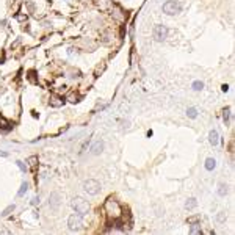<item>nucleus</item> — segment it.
I'll return each mask as SVG.
<instances>
[{
	"instance_id": "1",
	"label": "nucleus",
	"mask_w": 235,
	"mask_h": 235,
	"mask_svg": "<svg viewBox=\"0 0 235 235\" xmlns=\"http://www.w3.org/2000/svg\"><path fill=\"white\" fill-rule=\"evenodd\" d=\"M105 212H107L108 216L113 218V220H118V218L122 215L121 205L118 204V201H114V199H108V201L105 202Z\"/></svg>"
},
{
	"instance_id": "2",
	"label": "nucleus",
	"mask_w": 235,
	"mask_h": 235,
	"mask_svg": "<svg viewBox=\"0 0 235 235\" xmlns=\"http://www.w3.org/2000/svg\"><path fill=\"white\" fill-rule=\"evenodd\" d=\"M72 207H74V210L78 213V215H86L88 213V210H89V205H88V202L83 199V198H74L72 199Z\"/></svg>"
},
{
	"instance_id": "3",
	"label": "nucleus",
	"mask_w": 235,
	"mask_h": 235,
	"mask_svg": "<svg viewBox=\"0 0 235 235\" xmlns=\"http://www.w3.org/2000/svg\"><path fill=\"white\" fill-rule=\"evenodd\" d=\"M182 6L179 2H175V0H168V2L163 3V13L168 14V16H174V14H177L180 13Z\"/></svg>"
},
{
	"instance_id": "4",
	"label": "nucleus",
	"mask_w": 235,
	"mask_h": 235,
	"mask_svg": "<svg viewBox=\"0 0 235 235\" xmlns=\"http://www.w3.org/2000/svg\"><path fill=\"white\" fill-rule=\"evenodd\" d=\"M68 227L69 230H80L83 227V220H82V215H72V216H69L68 220Z\"/></svg>"
},
{
	"instance_id": "5",
	"label": "nucleus",
	"mask_w": 235,
	"mask_h": 235,
	"mask_svg": "<svg viewBox=\"0 0 235 235\" xmlns=\"http://www.w3.org/2000/svg\"><path fill=\"white\" fill-rule=\"evenodd\" d=\"M83 188H85V191H86L88 194L94 196V194H97V193L100 191V183L97 182V180H94V179H89V180H86V182L83 183Z\"/></svg>"
},
{
	"instance_id": "6",
	"label": "nucleus",
	"mask_w": 235,
	"mask_h": 235,
	"mask_svg": "<svg viewBox=\"0 0 235 235\" xmlns=\"http://www.w3.org/2000/svg\"><path fill=\"white\" fill-rule=\"evenodd\" d=\"M166 35H168V28H166L165 25L158 24V25L154 27V39H155V41H158V43L165 41V39H166Z\"/></svg>"
},
{
	"instance_id": "7",
	"label": "nucleus",
	"mask_w": 235,
	"mask_h": 235,
	"mask_svg": "<svg viewBox=\"0 0 235 235\" xmlns=\"http://www.w3.org/2000/svg\"><path fill=\"white\" fill-rule=\"evenodd\" d=\"M102 150H104V141L102 140H96L94 144L91 146V154L93 155H99V154H102Z\"/></svg>"
},
{
	"instance_id": "8",
	"label": "nucleus",
	"mask_w": 235,
	"mask_h": 235,
	"mask_svg": "<svg viewBox=\"0 0 235 235\" xmlns=\"http://www.w3.org/2000/svg\"><path fill=\"white\" fill-rule=\"evenodd\" d=\"M58 204H60V194H58V193H52L50 198H49V205L52 208H56Z\"/></svg>"
},
{
	"instance_id": "9",
	"label": "nucleus",
	"mask_w": 235,
	"mask_h": 235,
	"mask_svg": "<svg viewBox=\"0 0 235 235\" xmlns=\"http://www.w3.org/2000/svg\"><path fill=\"white\" fill-rule=\"evenodd\" d=\"M208 141H210V144H212V146H216V144H218V141H220V135H218V132H216V130H212V132L208 133Z\"/></svg>"
},
{
	"instance_id": "10",
	"label": "nucleus",
	"mask_w": 235,
	"mask_h": 235,
	"mask_svg": "<svg viewBox=\"0 0 235 235\" xmlns=\"http://www.w3.org/2000/svg\"><path fill=\"white\" fill-rule=\"evenodd\" d=\"M215 168H216V160L212 158V157H210V158H207V160H205V169H207V171H213Z\"/></svg>"
},
{
	"instance_id": "11",
	"label": "nucleus",
	"mask_w": 235,
	"mask_h": 235,
	"mask_svg": "<svg viewBox=\"0 0 235 235\" xmlns=\"http://www.w3.org/2000/svg\"><path fill=\"white\" fill-rule=\"evenodd\" d=\"M64 104V99H61V97H52L50 99V105L52 107H60Z\"/></svg>"
},
{
	"instance_id": "12",
	"label": "nucleus",
	"mask_w": 235,
	"mask_h": 235,
	"mask_svg": "<svg viewBox=\"0 0 235 235\" xmlns=\"http://www.w3.org/2000/svg\"><path fill=\"white\" fill-rule=\"evenodd\" d=\"M190 233H193V235H196V233H202V229H201V224H198V223H194L191 227H190Z\"/></svg>"
},
{
	"instance_id": "13",
	"label": "nucleus",
	"mask_w": 235,
	"mask_h": 235,
	"mask_svg": "<svg viewBox=\"0 0 235 235\" xmlns=\"http://www.w3.org/2000/svg\"><path fill=\"white\" fill-rule=\"evenodd\" d=\"M196 205H198V201H196L194 198H190V199H187V202H185V207H187L188 210H191V208H194Z\"/></svg>"
},
{
	"instance_id": "14",
	"label": "nucleus",
	"mask_w": 235,
	"mask_h": 235,
	"mask_svg": "<svg viewBox=\"0 0 235 235\" xmlns=\"http://www.w3.org/2000/svg\"><path fill=\"white\" fill-rule=\"evenodd\" d=\"M227 191H229V190H227V185H226V183H220V188H218V194L224 198V196L227 194Z\"/></svg>"
},
{
	"instance_id": "15",
	"label": "nucleus",
	"mask_w": 235,
	"mask_h": 235,
	"mask_svg": "<svg viewBox=\"0 0 235 235\" xmlns=\"http://www.w3.org/2000/svg\"><path fill=\"white\" fill-rule=\"evenodd\" d=\"M27 190H28V183H27V182H22L21 188H19V191H17V196H24V194L27 193Z\"/></svg>"
},
{
	"instance_id": "16",
	"label": "nucleus",
	"mask_w": 235,
	"mask_h": 235,
	"mask_svg": "<svg viewBox=\"0 0 235 235\" xmlns=\"http://www.w3.org/2000/svg\"><path fill=\"white\" fill-rule=\"evenodd\" d=\"M193 89L194 91H201V89H204V83L201 82V80H196V82H193Z\"/></svg>"
},
{
	"instance_id": "17",
	"label": "nucleus",
	"mask_w": 235,
	"mask_h": 235,
	"mask_svg": "<svg viewBox=\"0 0 235 235\" xmlns=\"http://www.w3.org/2000/svg\"><path fill=\"white\" fill-rule=\"evenodd\" d=\"M187 114H188V118H191V119H194V118L198 116V110H196V108H193V107H190V108L187 110Z\"/></svg>"
},
{
	"instance_id": "18",
	"label": "nucleus",
	"mask_w": 235,
	"mask_h": 235,
	"mask_svg": "<svg viewBox=\"0 0 235 235\" xmlns=\"http://www.w3.org/2000/svg\"><path fill=\"white\" fill-rule=\"evenodd\" d=\"M14 208H16V205L13 204V205H8L5 210H3V213H2V216H8V215L11 213V212H14Z\"/></svg>"
},
{
	"instance_id": "19",
	"label": "nucleus",
	"mask_w": 235,
	"mask_h": 235,
	"mask_svg": "<svg viewBox=\"0 0 235 235\" xmlns=\"http://www.w3.org/2000/svg\"><path fill=\"white\" fill-rule=\"evenodd\" d=\"M223 119H224V122H229V119H230V110L229 108H226L223 111Z\"/></svg>"
},
{
	"instance_id": "20",
	"label": "nucleus",
	"mask_w": 235,
	"mask_h": 235,
	"mask_svg": "<svg viewBox=\"0 0 235 235\" xmlns=\"http://www.w3.org/2000/svg\"><path fill=\"white\" fill-rule=\"evenodd\" d=\"M226 218H227V215H226L224 212H221V213L218 215V216H216V221H218V223H223V221H224Z\"/></svg>"
},
{
	"instance_id": "21",
	"label": "nucleus",
	"mask_w": 235,
	"mask_h": 235,
	"mask_svg": "<svg viewBox=\"0 0 235 235\" xmlns=\"http://www.w3.org/2000/svg\"><path fill=\"white\" fill-rule=\"evenodd\" d=\"M16 165H17V166H19V169H21V171H22V172H25V171H27V169H28V168H27V165H24V163H22V162H16Z\"/></svg>"
},
{
	"instance_id": "22",
	"label": "nucleus",
	"mask_w": 235,
	"mask_h": 235,
	"mask_svg": "<svg viewBox=\"0 0 235 235\" xmlns=\"http://www.w3.org/2000/svg\"><path fill=\"white\" fill-rule=\"evenodd\" d=\"M36 204H39V198H33L31 199V205H36Z\"/></svg>"
},
{
	"instance_id": "23",
	"label": "nucleus",
	"mask_w": 235,
	"mask_h": 235,
	"mask_svg": "<svg viewBox=\"0 0 235 235\" xmlns=\"http://www.w3.org/2000/svg\"><path fill=\"white\" fill-rule=\"evenodd\" d=\"M221 89H223V91H224V93H226V91H227V89H229V86H227V85H223V86H221Z\"/></svg>"
}]
</instances>
